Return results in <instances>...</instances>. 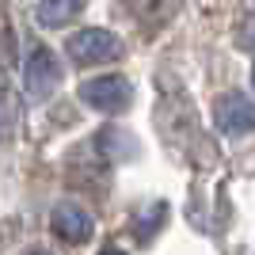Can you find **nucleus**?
Segmentation results:
<instances>
[{
    "label": "nucleus",
    "mask_w": 255,
    "mask_h": 255,
    "mask_svg": "<svg viewBox=\"0 0 255 255\" xmlns=\"http://www.w3.org/2000/svg\"><path fill=\"white\" fill-rule=\"evenodd\" d=\"M11 129H15V103H11L8 84L0 80V141L11 137Z\"/></svg>",
    "instance_id": "nucleus-8"
},
{
    "label": "nucleus",
    "mask_w": 255,
    "mask_h": 255,
    "mask_svg": "<svg viewBox=\"0 0 255 255\" xmlns=\"http://www.w3.org/2000/svg\"><path fill=\"white\" fill-rule=\"evenodd\" d=\"M65 73H61V61L50 46H31L27 61H23V96L27 103H46V99L57 96Z\"/></svg>",
    "instance_id": "nucleus-2"
},
{
    "label": "nucleus",
    "mask_w": 255,
    "mask_h": 255,
    "mask_svg": "<svg viewBox=\"0 0 255 255\" xmlns=\"http://www.w3.org/2000/svg\"><path fill=\"white\" fill-rule=\"evenodd\" d=\"M122 38L115 31H103V27H80V31L69 34L65 42V53L76 69H92V65H107L122 57Z\"/></svg>",
    "instance_id": "nucleus-1"
},
{
    "label": "nucleus",
    "mask_w": 255,
    "mask_h": 255,
    "mask_svg": "<svg viewBox=\"0 0 255 255\" xmlns=\"http://www.w3.org/2000/svg\"><path fill=\"white\" fill-rule=\"evenodd\" d=\"M84 4L88 0H34V19L50 31H57V27H69L84 11Z\"/></svg>",
    "instance_id": "nucleus-6"
},
{
    "label": "nucleus",
    "mask_w": 255,
    "mask_h": 255,
    "mask_svg": "<svg viewBox=\"0 0 255 255\" xmlns=\"http://www.w3.org/2000/svg\"><path fill=\"white\" fill-rule=\"evenodd\" d=\"M23 255H53L50 248H31V252H23Z\"/></svg>",
    "instance_id": "nucleus-10"
},
{
    "label": "nucleus",
    "mask_w": 255,
    "mask_h": 255,
    "mask_svg": "<svg viewBox=\"0 0 255 255\" xmlns=\"http://www.w3.org/2000/svg\"><path fill=\"white\" fill-rule=\"evenodd\" d=\"M50 229L65 244H88L96 236V221L80 202H57L50 210Z\"/></svg>",
    "instance_id": "nucleus-5"
},
{
    "label": "nucleus",
    "mask_w": 255,
    "mask_h": 255,
    "mask_svg": "<svg viewBox=\"0 0 255 255\" xmlns=\"http://www.w3.org/2000/svg\"><path fill=\"white\" fill-rule=\"evenodd\" d=\"M236 46H240V50H248V53H255V11L236 23Z\"/></svg>",
    "instance_id": "nucleus-9"
},
{
    "label": "nucleus",
    "mask_w": 255,
    "mask_h": 255,
    "mask_svg": "<svg viewBox=\"0 0 255 255\" xmlns=\"http://www.w3.org/2000/svg\"><path fill=\"white\" fill-rule=\"evenodd\" d=\"M103 255H126V252H118V248H107V252Z\"/></svg>",
    "instance_id": "nucleus-11"
},
{
    "label": "nucleus",
    "mask_w": 255,
    "mask_h": 255,
    "mask_svg": "<svg viewBox=\"0 0 255 255\" xmlns=\"http://www.w3.org/2000/svg\"><path fill=\"white\" fill-rule=\"evenodd\" d=\"M179 4L183 0H137V4H133V15H137V23L145 31H160V27L179 11Z\"/></svg>",
    "instance_id": "nucleus-7"
},
{
    "label": "nucleus",
    "mask_w": 255,
    "mask_h": 255,
    "mask_svg": "<svg viewBox=\"0 0 255 255\" xmlns=\"http://www.w3.org/2000/svg\"><path fill=\"white\" fill-rule=\"evenodd\" d=\"M252 84H255V69H252Z\"/></svg>",
    "instance_id": "nucleus-12"
},
{
    "label": "nucleus",
    "mask_w": 255,
    "mask_h": 255,
    "mask_svg": "<svg viewBox=\"0 0 255 255\" xmlns=\"http://www.w3.org/2000/svg\"><path fill=\"white\" fill-rule=\"evenodd\" d=\"M80 103H88L99 115H122L129 103H133V84H129L122 73H103L96 80H84L80 84Z\"/></svg>",
    "instance_id": "nucleus-3"
},
{
    "label": "nucleus",
    "mask_w": 255,
    "mask_h": 255,
    "mask_svg": "<svg viewBox=\"0 0 255 255\" xmlns=\"http://www.w3.org/2000/svg\"><path fill=\"white\" fill-rule=\"evenodd\" d=\"M213 122L221 133L229 137H244L255 129V99H248L244 92H225L217 103H213Z\"/></svg>",
    "instance_id": "nucleus-4"
}]
</instances>
